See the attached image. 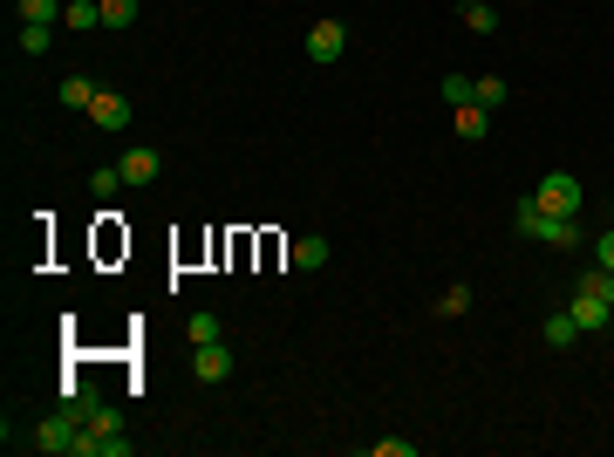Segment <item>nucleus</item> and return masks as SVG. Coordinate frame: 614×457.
Here are the masks:
<instances>
[{
	"mask_svg": "<svg viewBox=\"0 0 614 457\" xmlns=\"http://www.w3.org/2000/svg\"><path fill=\"white\" fill-rule=\"evenodd\" d=\"M14 48H21V55H48V48H55V28H48V21H21Z\"/></svg>",
	"mask_w": 614,
	"mask_h": 457,
	"instance_id": "nucleus-15",
	"label": "nucleus"
},
{
	"mask_svg": "<svg viewBox=\"0 0 614 457\" xmlns=\"http://www.w3.org/2000/svg\"><path fill=\"white\" fill-rule=\"evenodd\" d=\"M294 267H301V273L328 267V239H321V232H307V239H294Z\"/></svg>",
	"mask_w": 614,
	"mask_h": 457,
	"instance_id": "nucleus-16",
	"label": "nucleus"
},
{
	"mask_svg": "<svg viewBox=\"0 0 614 457\" xmlns=\"http://www.w3.org/2000/svg\"><path fill=\"white\" fill-rule=\"evenodd\" d=\"M130 103H123V96H116V89H103V96H96V103H89V123H96V130H123V123H130Z\"/></svg>",
	"mask_w": 614,
	"mask_h": 457,
	"instance_id": "nucleus-8",
	"label": "nucleus"
},
{
	"mask_svg": "<svg viewBox=\"0 0 614 457\" xmlns=\"http://www.w3.org/2000/svg\"><path fill=\"white\" fill-rule=\"evenodd\" d=\"M342 48H348L342 21H314V28H307V62H321V69H328V62H342Z\"/></svg>",
	"mask_w": 614,
	"mask_h": 457,
	"instance_id": "nucleus-4",
	"label": "nucleus"
},
{
	"mask_svg": "<svg viewBox=\"0 0 614 457\" xmlns=\"http://www.w3.org/2000/svg\"><path fill=\"white\" fill-rule=\"evenodd\" d=\"M376 457H417L410 437H376Z\"/></svg>",
	"mask_w": 614,
	"mask_h": 457,
	"instance_id": "nucleus-25",
	"label": "nucleus"
},
{
	"mask_svg": "<svg viewBox=\"0 0 614 457\" xmlns=\"http://www.w3.org/2000/svg\"><path fill=\"white\" fill-rule=\"evenodd\" d=\"M539 335H546V348H574L580 342V321L560 307V314H546V328H539Z\"/></svg>",
	"mask_w": 614,
	"mask_h": 457,
	"instance_id": "nucleus-13",
	"label": "nucleus"
},
{
	"mask_svg": "<svg viewBox=\"0 0 614 457\" xmlns=\"http://www.w3.org/2000/svg\"><path fill=\"white\" fill-rule=\"evenodd\" d=\"M539 246L574 253V246H580V219H539Z\"/></svg>",
	"mask_w": 614,
	"mask_h": 457,
	"instance_id": "nucleus-10",
	"label": "nucleus"
},
{
	"mask_svg": "<svg viewBox=\"0 0 614 457\" xmlns=\"http://www.w3.org/2000/svg\"><path fill=\"white\" fill-rule=\"evenodd\" d=\"M437 314H444V321H458V314H471V287H451V294H444V301H437Z\"/></svg>",
	"mask_w": 614,
	"mask_h": 457,
	"instance_id": "nucleus-23",
	"label": "nucleus"
},
{
	"mask_svg": "<svg viewBox=\"0 0 614 457\" xmlns=\"http://www.w3.org/2000/svg\"><path fill=\"white\" fill-rule=\"evenodd\" d=\"M458 7H471V0H458Z\"/></svg>",
	"mask_w": 614,
	"mask_h": 457,
	"instance_id": "nucleus-27",
	"label": "nucleus"
},
{
	"mask_svg": "<svg viewBox=\"0 0 614 457\" xmlns=\"http://www.w3.org/2000/svg\"><path fill=\"white\" fill-rule=\"evenodd\" d=\"M458 14H464L471 35H492V28H499V7H492V0H471V7H458Z\"/></svg>",
	"mask_w": 614,
	"mask_h": 457,
	"instance_id": "nucleus-18",
	"label": "nucleus"
},
{
	"mask_svg": "<svg viewBox=\"0 0 614 457\" xmlns=\"http://www.w3.org/2000/svg\"><path fill=\"white\" fill-rule=\"evenodd\" d=\"M76 457H130V430H123V410H96V417L82 423V451Z\"/></svg>",
	"mask_w": 614,
	"mask_h": 457,
	"instance_id": "nucleus-1",
	"label": "nucleus"
},
{
	"mask_svg": "<svg viewBox=\"0 0 614 457\" xmlns=\"http://www.w3.org/2000/svg\"><path fill=\"white\" fill-rule=\"evenodd\" d=\"M580 198H587V191H580L574 171H546V178L533 185V205L546 212V219H580Z\"/></svg>",
	"mask_w": 614,
	"mask_h": 457,
	"instance_id": "nucleus-2",
	"label": "nucleus"
},
{
	"mask_svg": "<svg viewBox=\"0 0 614 457\" xmlns=\"http://www.w3.org/2000/svg\"><path fill=\"white\" fill-rule=\"evenodd\" d=\"M116 185H123L116 164H96V171H89V191H96V198H116Z\"/></svg>",
	"mask_w": 614,
	"mask_h": 457,
	"instance_id": "nucleus-22",
	"label": "nucleus"
},
{
	"mask_svg": "<svg viewBox=\"0 0 614 457\" xmlns=\"http://www.w3.org/2000/svg\"><path fill=\"white\" fill-rule=\"evenodd\" d=\"M505 103V76H478V110H499Z\"/></svg>",
	"mask_w": 614,
	"mask_h": 457,
	"instance_id": "nucleus-24",
	"label": "nucleus"
},
{
	"mask_svg": "<svg viewBox=\"0 0 614 457\" xmlns=\"http://www.w3.org/2000/svg\"><path fill=\"white\" fill-rule=\"evenodd\" d=\"M539 219H546V212L533 205V191H526V198L512 205V226H519V239H539Z\"/></svg>",
	"mask_w": 614,
	"mask_h": 457,
	"instance_id": "nucleus-19",
	"label": "nucleus"
},
{
	"mask_svg": "<svg viewBox=\"0 0 614 457\" xmlns=\"http://www.w3.org/2000/svg\"><path fill=\"white\" fill-rule=\"evenodd\" d=\"M185 335H192V348H205V342H226V321H219L212 307H198L192 321H185Z\"/></svg>",
	"mask_w": 614,
	"mask_h": 457,
	"instance_id": "nucleus-12",
	"label": "nucleus"
},
{
	"mask_svg": "<svg viewBox=\"0 0 614 457\" xmlns=\"http://www.w3.org/2000/svg\"><path fill=\"white\" fill-rule=\"evenodd\" d=\"M451 130H458L464 144H485V130H492V110H478V103H464V110H451Z\"/></svg>",
	"mask_w": 614,
	"mask_h": 457,
	"instance_id": "nucleus-9",
	"label": "nucleus"
},
{
	"mask_svg": "<svg viewBox=\"0 0 614 457\" xmlns=\"http://www.w3.org/2000/svg\"><path fill=\"white\" fill-rule=\"evenodd\" d=\"M192 376H198V382H226V376H232V348H226V342H205V348L192 355Z\"/></svg>",
	"mask_w": 614,
	"mask_h": 457,
	"instance_id": "nucleus-7",
	"label": "nucleus"
},
{
	"mask_svg": "<svg viewBox=\"0 0 614 457\" xmlns=\"http://www.w3.org/2000/svg\"><path fill=\"white\" fill-rule=\"evenodd\" d=\"M96 96H103V89H96L89 76H69V82H62V110H89Z\"/></svg>",
	"mask_w": 614,
	"mask_h": 457,
	"instance_id": "nucleus-17",
	"label": "nucleus"
},
{
	"mask_svg": "<svg viewBox=\"0 0 614 457\" xmlns=\"http://www.w3.org/2000/svg\"><path fill=\"white\" fill-rule=\"evenodd\" d=\"M594 260H601V267H614V226L601 232V239H594Z\"/></svg>",
	"mask_w": 614,
	"mask_h": 457,
	"instance_id": "nucleus-26",
	"label": "nucleus"
},
{
	"mask_svg": "<svg viewBox=\"0 0 614 457\" xmlns=\"http://www.w3.org/2000/svg\"><path fill=\"white\" fill-rule=\"evenodd\" d=\"M28 444H35V451H48V457H76V451H82V417L62 403L55 417L35 423V437H28Z\"/></svg>",
	"mask_w": 614,
	"mask_h": 457,
	"instance_id": "nucleus-3",
	"label": "nucleus"
},
{
	"mask_svg": "<svg viewBox=\"0 0 614 457\" xmlns=\"http://www.w3.org/2000/svg\"><path fill=\"white\" fill-rule=\"evenodd\" d=\"M62 28H69V35H89V28H103V0H69Z\"/></svg>",
	"mask_w": 614,
	"mask_h": 457,
	"instance_id": "nucleus-11",
	"label": "nucleus"
},
{
	"mask_svg": "<svg viewBox=\"0 0 614 457\" xmlns=\"http://www.w3.org/2000/svg\"><path fill=\"white\" fill-rule=\"evenodd\" d=\"M444 103H451V110H464V103H478V82L451 69V76H444Z\"/></svg>",
	"mask_w": 614,
	"mask_h": 457,
	"instance_id": "nucleus-20",
	"label": "nucleus"
},
{
	"mask_svg": "<svg viewBox=\"0 0 614 457\" xmlns=\"http://www.w3.org/2000/svg\"><path fill=\"white\" fill-rule=\"evenodd\" d=\"M116 171H123V185H157L164 157H157V144H130V151L116 157Z\"/></svg>",
	"mask_w": 614,
	"mask_h": 457,
	"instance_id": "nucleus-5",
	"label": "nucleus"
},
{
	"mask_svg": "<svg viewBox=\"0 0 614 457\" xmlns=\"http://www.w3.org/2000/svg\"><path fill=\"white\" fill-rule=\"evenodd\" d=\"M567 314L580 321V335H594V328H614V301H601V294H580V287H574V301H567Z\"/></svg>",
	"mask_w": 614,
	"mask_h": 457,
	"instance_id": "nucleus-6",
	"label": "nucleus"
},
{
	"mask_svg": "<svg viewBox=\"0 0 614 457\" xmlns=\"http://www.w3.org/2000/svg\"><path fill=\"white\" fill-rule=\"evenodd\" d=\"M103 28H137V0H103Z\"/></svg>",
	"mask_w": 614,
	"mask_h": 457,
	"instance_id": "nucleus-21",
	"label": "nucleus"
},
{
	"mask_svg": "<svg viewBox=\"0 0 614 457\" xmlns=\"http://www.w3.org/2000/svg\"><path fill=\"white\" fill-rule=\"evenodd\" d=\"M14 14H21V21H48V28H62L69 0H14Z\"/></svg>",
	"mask_w": 614,
	"mask_h": 457,
	"instance_id": "nucleus-14",
	"label": "nucleus"
}]
</instances>
